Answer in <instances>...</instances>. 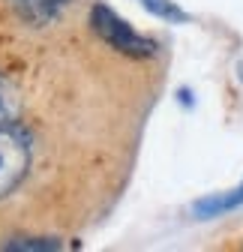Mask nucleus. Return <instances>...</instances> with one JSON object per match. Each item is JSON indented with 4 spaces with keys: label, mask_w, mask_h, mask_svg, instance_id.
<instances>
[{
    "label": "nucleus",
    "mask_w": 243,
    "mask_h": 252,
    "mask_svg": "<svg viewBox=\"0 0 243 252\" xmlns=\"http://www.w3.org/2000/svg\"><path fill=\"white\" fill-rule=\"evenodd\" d=\"M18 105H21V99H18V90L0 75V126L3 123H12L15 117H18Z\"/></svg>",
    "instance_id": "7"
},
{
    "label": "nucleus",
    "mask_w": 243,
    "mask_h": 252,
    "mask_svg": "<svg viewBox=\"0 0 243 252\" xmlns=\"http://www.w3.org/2000/svg\"><path fill=\"white\" fill-rule=\"evenodd\" d=\"M141 6H144L150 15H156V18H162V21H171V24L189 21V15L180 9L174 0H141Z\"/></svg>",
    "instance_id": "5"
},
{
    "label": "nucleus",
    "mask_w": 243,
    "mask_h": 252,
    "mask_svg": "<svg viewBox=\"0 0 243 252\" xmlns=\"http://www.w3.org/2000/svg\"><path fill=\"white\" fill-rule=\"evenodd\" d=\"M240 204H243V183L234 189V192L195 201V213H198L201 219H207V216H219V213H225V210H234V207H240Z\"/></svg>",
    "instance_id": "4"
},
{
    "label": "nucleus",
    "mask_w": 243,
    "mask_h": 252,
    "mask_svg": "<svg viewBox=\"0 0 243 252\" xmlns=\"http://www.w3.org/2000/svg\"><path fill=\"white\" fill-rule=\"evenodd\" d=\"M9 6L21 21L33 27H45L69 6V0H9Z\"/></svg>",
    "instance_id": "3"
},
{
    "label": "nucleus",
    "mask_w": 243,
    "mask_h": 252,
    "mask_svg": "<svg viewBox=\"0 0 243 252\" xmlns=\"http://www.w3.org/2000/svg\"><path fill=\"white\" fill-rule=\"evenodd\" d=\"M30 159H33L30 135L15 126V120L3 123L0 126V198L18 189V183L30 171Z\"/></svg>",
    "instance_id": "2"
},
{
    "label": "nucleus",
    "mask_w": 243,
    "mask_h": 252,
    "mask_svg": "<svg viewBox=\"0 0 243 252\" xmlns=\"http://www.w3.org/2000/svg\"><path fill=\"white\" fill-rule=\"evenodd\" d=\"M90 27H93V33L105 45H111L114 51L126 54V57L144 60V57H156V51H159V45L153 39L138 33L132 24H126L123 18H120L111 6H105V3H96L93 9H90Z\"/></svg>",
    "instance_id": "1"
},
{
    "label": "nucleus",
    "mask_w": 243,
    "mask_h": 252,
    "mask_svg": "<svg viewBox=\"0 0 243 252\" xmlns=\"http://www.w3.org/2000/svg\"><path fill=\"white\" fill-rule=\"evenodd\" d=\"M60 246L63 243L57 237H12L3 249H9V252H51Z\"/></svg>",
    "instance_id": "6"
}]
</instances>
